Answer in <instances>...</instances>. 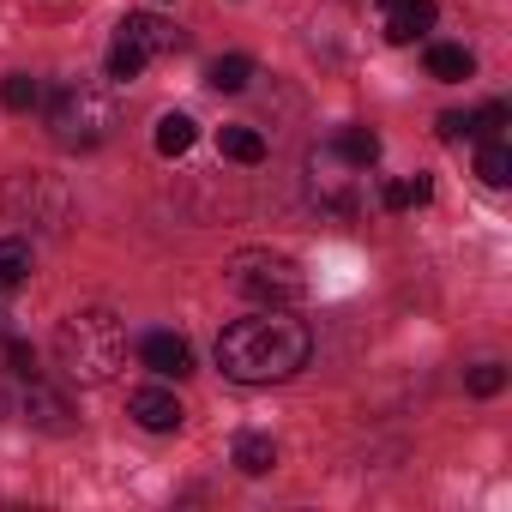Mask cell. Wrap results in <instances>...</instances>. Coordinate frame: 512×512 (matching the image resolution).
<instances>
[{
	"label": "cell",
	"instance_id": "1",
	"mask_svg": "<svg viewBox=\"0 0 512 512\" xmlns=\"http://www.w3.org/2000/svg\"><path fill=\"white\" fill-rule=\"evenodd\" d=\"M308 356H314V332L290 308H260L217 332V368L235 386H278V380L302 374Z\"/></svg>",
	"mask_w": 512,
	"mask_h": 512
},
{
	"label": "cell",
	"instance_id": "2",
	"mask_svg": "<svg viewBox=\"0 0 512 512\" xmlns=\"http://www.w3.org/2000/svg\"><path fill=\"white\" fill-rule=\"evenodd\" d=\"M55 362L67 386H109L127 362V332L109 308H79L55 326Z\"/></svg>",
	"mask_w": 512,
	"mask_h": 512
},
{
	"label": "cell",
	"instance_id": "3",
	"mask_svg": "<svg viewBox=\"0 0 512 512\" xmlns=\"http://www.w3.org/2000/svg\"><path fill=\"white\" fill-rule=\"evenodd\" d=\"M115 127H121L115 97L103 85H91V79H73V85H61L49 97V139L61 151H97Z\"/></svg>",
	"mask_w": 512,
	"mask_h": 512
},
{
	"label": "cell",
	"instance_id": "4",
	"mask_svg": "<svg viewBox=\"0 0 512 512\" xmlns=\"http://www.w3.org/2000/svg\"><path fill=\"white\" fill-rule=\"evenodd\" d=\"M229 290L260 302V308H296L308 296V278L290 253H272V247H241L229 260Z\"/></svg>",
	"mask_w": 512,
	"mask_h": 512
},
{
	"label": "cell",
	"instance_id": "5",
	"mask_svg": "<svg viewBox=\"0 0 512 512\" xmlns=\"http://www.w3.org/2000/svg\"><path fill=\"white\" fill-rule=\"evenodd\" d=\"M181 49V31L169 25V19H157V13H127L121 25H115V43H109V79H139L151 61H163V55H175Z\"/></svg>",
	"mask_w": 512,
	"mask_h": 512
},
{
	"label": "cell",
	"instance_id": "6",
	"mask_svg": "<svg viewBox=\"0 0 512 512\" xmlns=\"http://www.w3.org/2000/svg\"><path fill=\"white\" fill-rule=\"evenodd\" d=\"M7 211H13V217H19V211H31V223L61 229V217H67V193H61L49 175L25 169V175H13V181H7Z\"/></svg>",
	"mask_w": 512,
	"mask_h": 512
},
{
	"label": "cell",
	"instance_id": "7",
	"mask_svg": "<svg viewBox=\"0 0 512 512\" xmlns=\"http://www.w3.org/2000/svg\"><path fill=\"white\" fill-rule=\"evenodd\" d=\"M434 19H440L434 0H380V31H386V43H416V37L434 31Z\"/></svg>",
	"mask_w": 512,
	"mask_h": 512
},
{
	"label": "cell",
	"instance_id": "8",
	"mask_svg": "<svg viewBox=\"0 0 512 512\" xmlns=\"http://www.w3.org/2000/svg\"><path fill=\"white\" fill-rule=\"evenodd\" d=\"M139 362L151 374H163V380H187L193 374V344L181 332H145L139 338Z\"/></svg>",
	"mask_w": 512,
	"mask_h": 512
},
{
	"label": "cell",
	"instance_id": "9",
	"mask_svg": "<svg viewBox=\"0 0 512 512\" xmlns=\"http://www.w3.org/2000/svg\"><path fill=\"white\" fill-rule=\"evenodd\" d=\"M127 410H133V422L145 428V434H175L181 428V404H175V392H163V386H139L133 398H127Z\"/></svg>",
	"mask_w": 512,
	"mask_h": 512
},
{
	"label": "cell",
	"instance_id": "10",
	"mask_svg": "<svg viewBox=\"0 0 512 512\" xmlns=\"http://www.w3.org/2000/svg\"><path fill=\"white\" fill-rule=\"evenodd\" d=\"M25 422L43 428V434H73V410H67V398L49 392L43 380H31V392H25Z\"/></svg>",
	"mask_w": 512,
	"mask_h": 512
},
{
	"label": "cell",
	"instance_id": "11",
	"mask_svg": "<svg viewBox=\"0 0 512 512\" xmlns=\"http://www.w3.org/2000/svg\"><path fill=\"white\" fill-rule=\"evenodd\" d=\"M476 73V55L464 49V43H434L428 49V79H440V85H464Z\"/></svg>",
	"mask_w": 512,
	"mask_h": 512
},
{
	"label": "cell",
	"instance_id": "12",
	"mask_svg": "<svg viewBox=\"0 0 512 512\" xmlns=\"http://www.w3.org/2000/svg\"><path fill=\"white\" fill-rule=\"evenodd\" d=\"M326 157H338V163H350V169H368V163L380 157V133H374V127H344V133L326 145Z\"/></svg>",
	"mask_w": 512,
	"mask_h": 512
},
{
	"label": "cell",
	"instance_id": "13",
	"mask_svg": "<svg viewBox=\"0 0 512 512\" xmlns=\"http://www.w3.org/2000/svg\"><path fill=\"white\" fill-rule=\"evenodd\" d=\"M272 464H278V440L272 434H241L235 440V470L241 476H266Z\"/></svg>",
	"mask_w": 512,
	"mask_h": 512
},
{
	"label": "cell",
	"instance_id": "14",
	"mask_svg": "<svg viewBox=\"0 0 512 512\" xmlns=\"http://www.w3.org/2000/svg\"><path fill=\"white\" fill-rule=\"evenodd\" d=\"M31 278V241L0 235V290H19Z\"/></svg>",
	"mask_w": 512,
	"mask_h": 512
},
{
	"label": "cell",
	"instance_id": "15",
	"mask_svg": "<svg viewBox=\"0 0 512 512\" xmlns=\"http://www.w3.org/2000/svg\"><path fill=\"white\" fill-rule=\"evenodd\" d=\"M193 139H199L193 115H181V109H175V115H163V121H157V151H163V157H187V151H193Z\"/></svg>",
	"mask_w": 512,
	"mask_h": 512
},
{
	"label": "cell",
	"instance_id": "16",
	"mask_svg": "<svg viewBox=\"0 0 512 512\" xmlns=\"http://www.w3.org/2000/svg\"><path fill=\"white\" fill-rule=\"evenodd\" d=\"M217 145H223V157H229V163H266V139L253 133V127H223V133H217Z\"/></svg>",
	"mask_w": 512,
	"mask_h": 512
},
{
	"label": "cell",
	"instance_id": "17",
	"mask_svg": "<svg viewBox=\"0 0 512 512\" xmlns=\"http://www.w3.org/2000/svg\"><path fill=\"white\" fill-rule=\"evenodd\" d=\"M205 79H211V91H229V97H235V91H247V79H253V61H247V55H217Z\"/></svg>",
	"mask_w": 512,
	"mask_h": 512
},
{
	"label": "cell",
	"instance_id": "18",
	"mask_svg": "<svg viewBox=\"0 0 512 512\" xmlns=\"http://www.w3.org/2000/svg\"><path fill=\"white\" fill-rule=\"evenodd\" d=\"M476 175H482L488 187H506V181H512V145H506V139H482Z\"/></svg>",
	"mask_w": 512,
	"mask_h": 512
},
{
	"label": "cell",
	"instance_id": "19",
	"mask_svg": "<svg viewBox=\"0 0 512 512\" xmlns=\"http://www.w3.org/2000/svg\"><path fill=\"white\" fill-rule=\"evenodd\" d=\"M428 193H434V181L428 175H404V181H386V211H410V205H428Z\"/></svg>",
	"mask_w": 512,
	"mask_h": 512
},
{
	"label": "cell",
	"instance_id": "20",
	"mask_svg": "<svg viewBox=\"0 0 512 512\" xmlns=\"http://www.w3.org/2000/svg\"><path fill=\"white\" fill-rule=\"evenodd\" d=\"M0 103H7L13 115H25V109H37V103H43V85H37L31 73H13L7 85H0Z\"/></svg>",
	"mask_w": 512,
	"mask_h": 512
},
{
	"label": "cell",
	"instance_id": "21",
	"mask_svg": "<svg viewBox=\"0 0 512 512\" xmlns=\"http://www.w3.org/2000/svg\"><path fill=\"white\" fill-rule=\"evenodd\" d=\"M506 121H512V109L506 103H488L482 115H470V139H506Z\"/></svg>",
	"mask_w": 512,
	"mask_h": 512
},
{
	"label": "cell",
	"instance_id": "22",
	"mask_svg": "<svg viewBox=\"0 0 512 512\" xmlns=\"http://www.w3.org/2000/svg\"><path fill=\"white\" fill-rule=\"evenodd\" d=\"M7 374H13V380H37V350H31L25 338L7 344Z\"/></svg>",
	"mask_w": 512,
	"mask_h": 512
},
{
	"label": "cell",
	"instance_id": "23",
	"mask_svg": "<svg viewBox=\"0 0 512 512\" xmlns=\"http://www.w3.org/2000/svg\"><path fill=\"white\" fill-rule=\"evenodd\" d=\"M500 386H506V368H500V362H476V368H470V392H476V398H494Z\"/></svg>",
	"mask_w": 512,
	"mask_h": 512
},
{
	"label": "cell",
	"instance_id": "24",
	"mask_svg": "<svg viewBox=\"0 0 512 512\" xmlns=\"http://www.w3.org/2000/svg\"><path fill=\"white\" fill-rule=\"evenodd\" d=\"M434 133H440L446 145H458V139H470V115H458V109H452V115H440V121H434Z\"/></svg>",
	"mask_w": 512,
	"mask_h": 512
}]
</instances>
